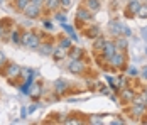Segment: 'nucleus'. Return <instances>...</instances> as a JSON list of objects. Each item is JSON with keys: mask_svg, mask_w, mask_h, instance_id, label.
I'll list each match as a JSON object with an SVG mask.
<instances>
[{"mask_svg": "<svg viewBox=\"0 0 147 125\" xmlns=\"http://www.w3.org/2000/svg\"><path fill=\"white\" fill-rule=\"evenodd\" d=\"M20 42H22L24 46L30 47V49H37V47H39V37H37L36 34H24L22 39H20Z\"/></svg>", "mask_w": 147, "mask_h": 125, "instance_id": "obj_1", "label": "nucleus"}, {"mask_svg": "<svg viewBox=\"0 0 147 125\" xmlns=\"http://www.w3.org/2000/svg\"><path fill=\"white\" fill-rule=\"evenodd\" d=\"M24 12H26V15H27L29 19H36V17L39 15V5H36V3H29V5L24 9Z\"/></svg>", "mask_w": 147, "mask_h": 125, "instance_id": "obj_2", "label": "nucleus"}, {"mask_svg": "<svg viewBox=\"0 0 147 125\" xmlns=\"http://www.w3.org/2000/svg\"><path fill=\"white\" fill-rule=\"evenodd\" d=\"M68 70H69V73H73V74H78V73L83 71V63L78 61V59H73V63L68 66Z\"/></svg>", "mask_w": 147, "mask_h": 125, "instance_id": "obj_3", "label": "nucleus"}, {"mask_svg": "<svg viewBox=\"0 0 147 125\" xmlns=\"http://www.w3.org/2000/svg\"><path fill=\"white\" fill-rule=\"evenodd\" d=\"M115 44H112V42H105V46H103V54H105V57L107 59H110L112 56L115 54Z\"/></svg>", "mask_w": 147, "mask_h": 125, "instance_id": "obj_4", "label": "nucleus"}, {"mask_svg": "<svg viewBox=\"0 0 147 125\" xmlns=\"http://www.w3.org/2000/svg\"><path fill=\"white\" fill-rule=\"evenodd\" d=\"M110 61L113 63V66H122V64L125 63V57L120 54V53H115V54L110 57Z\"/></svg>", "mask_w": 147, "mask_h": 125, "instance_id": "obj_5", "label": "nucleus"}, {"mask_svg": "<svg viewBox=\"0 0 147 125\" xmlns=\"http://www.w3.org/2000/svg\"><path fill=\"white\" fill-rule=\"evenodd\" d=\"M66 86H68V84H66V81H64V80H58V81L54 83V88H56V91H58V93H64Z\"/></svg>", "mask_w": 147, "mask_h": 125, "instance_id": "obj_6", "label": "nucleus"}, {"mask_svg": "<svg viewBox=\"0 0 147 125\" xmlns=\"http://www.w3.org/2000/svg\"><path fill=\"white\" fill-rule=\"evenodd\" d=\"M139 9H140L139 0H132V2H129V10H130L132 14H137V12H139Z\"/></svg>", "mask_w": 147, "mask_h": 125, "instance_id": "obj_7", "label": "nucleus"}, {"mask_svg": "<svg viewBox=\"0 0 147 125\" xmlns=\"http://www.w3.org/2000/svg\"><path fill=\"white\" fill-rule=\"evenodd\" d=\"M19 73H20V68L17 64H10L9 70H7V76H17Z\"/></svg>", "mask_w": 147, "mask_h": 125, "instance_id": "obj_8", "label": "nucleus"}, {"mask_svg": "<svg viewBox=\"0 0 147 125\" xmlns=\"http://www.w3.org/2000/svg\"><path fill=\"white\" fill-rule=\"evenodd\" d=\"M39 49H41V54H44V56H49L54 51L51 44H42V46H39Z\"/></svg>", "mask_w": 147, "mask_h": 125, "instance_id": "obj_9", "label": "nucleus"}, {"mask_svg": "<svg viewBox=\"0 0 147 125\" xmlns=\"http://www.w3.org/2000/svg\"><path fill=\"white\" fill-rule=\"evenodd\" d=\"M59 5H61L59 0H46V7H47L49 10H56Z\"/></svg>", "mask_w": 147, "mask_h": 125, "instance_id": "obj_10", "label": "nucleus"}, {"mask_svg": "<svg viewBox=\"0 0 147 125\" xmlns=\"http://www.w3.org/2000/svg\"><path fill=\"white\" fill-rule=\"evenodd\" d=\"M76 17H78V19H81V20H88V19H91V14L86 12L85 9H80V10H78V14H76Z\"/></svg>", "mask_w": 147, "mask_h": 125, "instance_id": "obj_11", "label": "nucleus"}, {"mask_svg": "<svg viewBox=\"0 0 147 125\" xmlns=\"http://www.w3.org/2000/svg\"><path fill=\"white\" fill-rule=\"evenodd\" d=\"M98 34H100V29L96 27V26H93V27H91L88 32H86V36H88V37H91V39H95Z\"/></svg>", "mask_w": 147, "mask_h": 125, "instance_id": "obj_12", "label": "nucleus"}, {"mask_svg": "<svg viewBox=\"0 0 147 125\" xmlns=\"http://www.w3.org/2000/svg\"><path fill=\"white\" fill-rule=\"evenodd\" d=\"M103 46H105V39H102V37H96V41H95V51H102Z\"/></svg>", "mask_w": 147, "mask_h": 125, "instance_id": "obj_13", "label": "nucleus"}, {"mask_svg": "<svg viewBox=\"0 0 147 125\" xmlns=\"http://www.w3.org/2000/svg\"><path fill=\"white\" fill-rule=\"evenodd\" d=\"M64 56H66V49H64V47H59V49L54 51V57H56V59H63Z\"/></svg>", "mask_w": 147, "mask_h": 125, "instance_id": "obj_14", "label": "nucleus"}, {"mask_svg": "<svg viewBox=\"0 0 147 125\" xmlns=\"http://www.w3.org/2000/svg\"><path fill=\"white\" fill-rule=\"evenodd\" d=\"M88 7L91 10H98L100 9V0H88Z\"/></svg>", "mask_w": 147, "mask_h": 125, "instance_id": "obj_15", "label": "nucleus"}, {"mask_svg": "<svg viewBox=\"0 0 147 125\" xmlns=\"http://www.w3.org/2000/svg\"><path fill=\"white\" fill-rule=\"evenodd\" d=\"M29 3H30V0H17V9L19 10H24Z\"/></svg>", "mask_w": 147, "mask_h": 125, "instance_id": "obj_16", "label": "nucleus"}, {"mask_svg": "<svg viewBox=\"0 0 147 125\" xmlns=\"http://www.w3.org/2000/svg\"><path fill=\"white\" fill-rule=\"evenodd\" d=\"M137 14H139V17H142V19H147V7H140Z\"/></svg>", "mask_w": 147, "mask_h": 125, "instance_id": "obj_17", "label": "nucleus"}, {"mask_svg": "<svg viewBox=\"0 0 147 125\" xmlns=\"http://www.w3.org/2000/svg\"><path fill=\"white\" fill-rule=\"evenodd\" d=\"M144 107H146V105H142V103H139V105H137V107L134 108V113H135V115H140V113L144 111Z\"/></svg>", "mask_w": 147, "mask_h": 125, "instance_id": "obj_18", "label": "nucleus"}, {"mask_svg": "<svg viewBox=\"0 0 147 125\" xmlns=\"http://www.w3.org/2000/svg\"><path fill=\"white\" fill-rule=\"evenodd\" d=\"M81 56V49H73V53H71V57L73 59H78Z\"/></svg>", "mask_w": 147, "mask_h": 125, "instance_id": "obj_19", "label": "nucleus"}, {"mask_svg": "<svg viewBox=\"0 0 147 125\" xmlns=\"http://www.w3.org/2000/svg\"><path fill=\"white\" fill-rule=\"evenodd\" d=\"M69 46H71V41H69V39H63V41H61V47L66 49V47H69Z\"/></svg>", "mask_w": 147, "mask_h": 125, "instance_id": "obj_20", "label": "nucleus"}, {"mask_svg": "<svg viewBox=\"0 0 147 125\" xmlns=\"http://www.w3.org/2000/svg\"><path fill=\"white\" fill-rule=\"evenodd\" d=\"M59 2H61V5H63V7H66V9L73 3V0H59Z\"/></svg>", "mask_w": 147, "mask_h": 125, "instance_id": "obj_21", "label": "nucleus"}, {"mask_svg": "<svg viewBox=\"0 0 147 125\" xmlns=\"http://www.w3.org/2000/svg\"><path fill=\"white\" fill-rule=\"evenodd\" d=\"M19 41H20V39H19V32L14 30V32H12V42H19Z\"/></svg>", "mask_w": 147, "mask_h": 125, "instance_id": "obj_22", "label": "nucleus"}, {"mask_svg": "<svg viewBox=\"0 0 147 125\" xmlns=\"http://www.w3.org/2000/svg\"><path fill=\"white\" fill-rule=\"evenodd\" d=\"M117 46H118V47H125V46H127L125 39H118V41H117Z\"/></svg>", "mask_w": 147, "mask_h": 125, "instance_id": "obj_23", "label": "nucleus"}, {"mask_svg": "<svg viewBox=\"0 0 147 125\" xmlns=\"http://www.w3.org/2000/svg\"><path fill=\"white\" fill-rule=\"evenodd\" d=\"M3 61H5V56H3V53H2V51H0V64H2Z\"/></svg>", "mask_w": 147, "mask_h": 125, "instance_id": "obj_24", "label": "nucleus"}, {"mask_svg": "<svg viewBox=\"0 0 147 125\" xmlns=\"http://www.w3.org/2000/svg\"><path fill=\"white\" fill-rule=\"evenodd\" d=\"M142 76H144V78H147V68H144V70H142Z\"/></svg>", "mask_w": 147, "mask_h": 125, "instance_id": "obj_25", "label": "nucleus"}, {"mask_svg": "<svg viewBox=\"0 0 147 125\" xmlns=\"http://www.w3.org/2000/svg\"><path fill=\"white\" fill-rule=\"evenodd\" d=\"M146 105H147V95H146Z\"/></svg>", "mask_w": 147, "mask_h": 125, "instance_id": "obj_26", "label": "nucleus"}, {"mask_svg": "<svg viewBox=\"0 0 147 125\" xmlns=\"http://www.w3.org/2000/svg\"><path fill=\"white\" fill-rule=\"evenodd\" d=\"M0 36H2V29H0Z\"/></svg>", "mask_w": 147, "mask_h": 125, "instance_id": "obj_27", "label": "nucleus"}, {"mask_svg": "<svg viewBox=\"0 0 147 125\" xmlns=\"http://www.w3.org/2000/svg\"><path fill=\"white\" fill-rule=\"evenodd\" d=\"M0 2H2V0H0Z\"/></svg>", "mask_w": 147, "mask_h": 125, "instance_id": "obj_28", "label": "nucleus"}]
</instances>
